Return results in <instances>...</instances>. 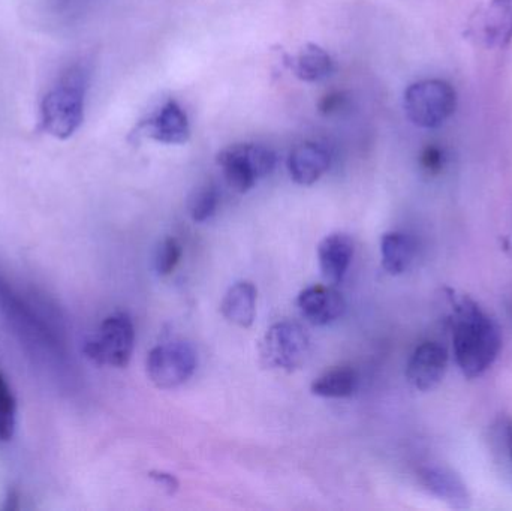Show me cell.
Returning a JSON list of instances; mask_svg holds the SVG:
<instances>
[{
	"mask_svg": "<svg viewBox=\"0 0 512 511\" xmlns=\"http://www.w3.org/2000/svg\"><path fill=\"white\" fill-rule=\"evenodd\" d=\"M89 72L84 66H72L63 72L41 102L39 123L42 131L57 140H68L84 122Z\"/></svg>",
	"mask_w": 512,
	"mask_h": 511,
	"instance_id": "obj_2",
	"label": "cell"
},
{
	"mask_svg": "<svg viewBox=\"0 0 512 511\" xmlns=\"http://www.w3.org/2000/svg\"><path fill=\"white\" fill-rule=\"evenodd\" d=\"M421 167L429 174L441 173L445 164L444 150L438 146H427L421 153Z\"/></svg>",
	"mask_w": 512,
	"mask_h": 511,
	"instance_id": "obj_23",
	"label": "cell"
},
{
	"mask_svg": "<svg viewBox=\"0 0 512 511\" xmlns=\"http://www.w3.org/2000/svg\"><path fill=\"white\" fill-rule=\"evenodd\" d=\"M292 74L304 83H318L330 77L334 60L327 50L316 44H307L288 62Z\"/></svg>",
	"mask_w": 512,
	"mask_h": 511,
	"instance_id": "obj_17",
	"label": "cell"
},
{
	"mask_svg": "<svg viewBox=\"0 0 512 511\" xmlns=\"http://www.w3.org/2000/svg\"><path fill=\"white\" fill-rule=\"evenodd\" d=\"M197 366V351L186 341L158 345L150 351L146 362L149 380L161 390L176 389L188 383Z\"/></svg>",
	"mask_w": 512,
	"mask_h": 511,
	"instance_id": "obj_8",
	"label": "cell"
},
{
	"mask_svg": "<svg viewBox=\"0 0 512 511\" xmlns=\"http://www.w3.org/2000/svg\"><path fill=\"white\" fill-rule=\"evenodd\" d=\"M358 384L360 377L354 369L336 368L316 378L310 386V392L318 398L345 399L355 395Z\"/></svg>",
	"mask_w": 512,
	"mask_h": 511,
	"instance_id": "obj_19",
	"label": "cell"
},
{
	"mask_svg": "<svg viewBox=\"0 0 512 511\" xmlns=\"http://www.w3.org/2000/svg\"><path fill=\"white\" fill-rule=\"evenodd\" d=\"M135 348V327L125 312H114L87 339L84 354L99 366L126 368Z\"/></svg>",
	"mask_w": 512,
	"mask_h": 511,
	"instance_id": "obj_6",
	"label": "cell"
},
{
	"mask_svg": "<svg viewBox=\"0 0 512 511\" xmlns=\"http://www.w3.org/2000/svg\"><path fill=\"white\" fill-rule=\"evenodd\" d=\"M309 353V335L294 321L273 324L259 345V356L265 368L276 371H297L306 363Z\"/></svg>",
	"mask_w": 512,
	"mask_h": 511,
	"instance_id": "obj_7",
	"label": "cell"
},
{
	"mask_svg": "<svg viewBox=\"0 0 512 511\" xmlns=\"http://www.w3.org/2000/svg\"><path fill=\"white\" fill-rule=\"evenodd\" d=\"M183 246L176 237L162 240L155 254V270L158 275L168 276L176 270L182 260Z\"/></svg>",
	"mask_w": 512,
	"mask_h": 511,
	"instance_id": "obj_22",
	"label": "cell"
},
{
	"mask_svg": "<svg viewBox=\"0 0 512 511\" xmlns=\"http://www.w3.org/2000/svg\"><path fill=\"white\" fill-rule=\"evenodd\" d=\"M471 33L487 48H505L512 41V0H490L472 21Z\"/></svg>",
	"mask_w": 512,
	"mask_h": 511,
	"instance_id": "obj_9",
	"label": "cell"
},
{
	"mask_svg": "<svg viewBox=\"0 0 512 511\" xmlns=\"http://www.w3.org/2000/svg\"><path fill=\"white\" fill-rule=\"evenodd\" d=\"M149 477L155 480V483L161 485L162 489H164L168 495H174L179 491V480H177L176 476H173V474L165 473V471H152V473H149Z\"/></svg>",
	"mask_w": 512,
	"mask_h": 511,
	"instance_id": "obj_24",
	"label": "cell"
},
{
	"mask_svg": "<svg viewBox=\"0 0 512 511\" xmlns=\"http://www.w3.org/2000/svg\"><path fill=\"white\" fill-rule=\"evenodd\" d=\"M0 315L30 350L62 362L65 357L62 342L54 335L48 324L38 317L32 306L27 305L12 290V287H9L8 282L3 281L2 276H0Z\"/></svg>",
	"mask_w": 512,
	"mask_h": 511,
	"instance_id": "obj_3",
	"label": "cell"
},
{
	"mask_svg": "<svg viewBox=\"0 0 512 511\" xmlns=\"http://www.w3.org/2000/svg\"><path fill=\"white\" fill-rule=\"evenodd\" d=\"M382 267L391 276L403 275L415 257V243L400 231L385 233L381 239Z\"/></svg>",
	"mask_w": 512,
	"mask_h": 511,
	"instance_id": "obj_18",
	"label": "cell"
},
{
	"mask_svg": "<svg viewBox=\"0 0 512 511\" xmlns=\"http://www.w3.org/2000/svg\"><path fill=\"white\" fill-rule=\"evenodd\" d=\"M297 308L304 320L313 326L324 327L343 317L346 303L342 294L330 284L312 285L298 294Z\"/></svg>",
	"mask_w": 512,
	"mask_h": 511,
	"instance_id": "obj_12",
	"label": "cell"
},
{
	"mask_svg": "<svg viewBox=\"0 0 512 511\" xmlns=\"http://www.w3.org/2000/svg\"><path fill=\"white\" fill-rule=\"evenodd\" d=\"M421 482L430 494L447 503L451 509L463 510L471 506V494L463 480L447 468H424Z\"/></svg>",
	"mask_w": 512,
	"mask_h": 511,
	"instance_id": "obj_15",
	"label": "cell"
},
{
	"mask_svg": "<svg viewBox=\"0 0 512 511\" xmlns=\"http://www.w3.org/2000/svg\"><path fill=\"white\" fill-rule=\"evenodd\" d=\"M354 240L345 233L328 234L318 245L319 270L330 285L345 279L354 258Z\"/></svg>",
	"mask_w": 512,
	"mask_h": 511,
	"instance_id": "obj_14",
	"label": "cell"
},
{
	"mask_svg": "<svg viewBox=\"0 0 512 511\" xmlns=\"http://www.w3.org/2000/svg\"><path fill=\"white\" fill-rule=\"evenodd\" d=\"M258 290L251 281L236 282L221 303L222 315L234 326L249 329L255 323Z\"/></svg>",
	"mask_w": 512,
	"mask_h": 511,
	"instance_id": "obj_16",
	"label": "cell"
},
{
	"mask_svg": "<svg viewBox=\"0 0 512 511\" xmlns=\"http://www.w3.org/2000/svg\"><path fill=\"white\" fill-rule=\"evenodd\" d=\"M228 186L246 194L276 168V153L262 144L240 143L225 147L216 158Z\"/></svg>",
	"mask_w": 512,
	"mask_h": 511,
	"instance_id": "obj_5",
	"label": "cell"
},
{
	"mask_svg": "<svg viewBox=\"0 0 512 511\" xmlns=\"http://www.w3.org/2000/svg\"><path fill=\"white\" fill-rule=\"evenodd\" d=\"M331 161L333 158L327 147L306 141L291 150L286 167L292 182L300 186H312L328 173Z\"/></svg>",
	"mask_w": 512,
	"mask_h": 511,
	"instance_id": "obj_13",
	"label": "cell"
},
{
	"mask_svg": "<svg viewBox=\"0 0 512 511\" xmlns=\"http://www.w3.org/2000/svg\"><path fill=\"white\" fill-rule=\"evenodd\" d=\"M451 302L457 365L465 377H481L487 369L492 368L501 353V329L471 297L451 296Z\"/></svg>",
	"mask_w": 512,
	"mask_h": 511,
	"instance_id": "obj_1",
	"label": "cell"
},
{
	"mask_svg": "<svg viewBox=\"0 0 512 511\" xmlns=\"http://www.w3.org/2000/svg\"><path fill=\"white\" fill-rule=\"evenodd\" d=\"M17 420V402L8 381L0 374V441H9L14 435Z\"/></svg>",
	"mask_w": 512,
	"mask_h": 511,
	"instance_id": "obj_21",
	"label": "cell"
},
{
	"mask_svg": "<svg viewBox=\"0 0 512 511\" xmlns=\"http://www.w3.org/2000/svg\"><path fill=\"white\" fill-rule=\"evenodd\" d=\"M147 137L156 143L182 146L191 138L188 114L176 99H168L149 119L140 125Z\"/></svg>",
	"mask_w": 512,
	"mask_h": 511,
	"instance_id": "obj_11",
	"label": "cell"
},
{
	"mask_svg": "<svg viewBox=\"0 0 512 511\" xmlns=\"http://www.w3.org/2000/svg\"><path fill=\"white\" fill-rule=\"evenodd\" d=\"M505 444H507L508 455L512 462V420L504 425Z\"/></svg>",
	"mask_w": 512,
	"mask_h": 511,
	"instance_id": "obj_25",
	"label": "cell"
},
{
	"mask_svg": "<svg viewBox=\"0 0 512 511\" xmlns=\"http://www.w3.org/2000/svg\"><path fill=\"white\" fill-rule=\"evenodd\" d=\"M221 203V194H219L218 186L213 183H204L198 186L188 200V212L192 221L201 222L209 221Z\"/></svg>",
	"mask_w": 512,
	"mask_h": 511,
	"instance_id": "obj_20",
	"label": "cell"
},
{
	"mask_svg": "<svg viewBox=\"0 0 512 511\" xmlns=\"http://www.w3.org/2000/svg\"><path fill=\"white\" fill-rule=\"evenodd\" d=\"M447 368V350L438 342H424L412 353L406 366V378L420 392H430L444 380Z\"/></svg>",
	"mask_w": 512,
	"mask_h": 511,
	"instance_id": "obj_10",
	"label": "cell"
},
{
	"mask_svg": "<svg viewBox=\"0 0 512 511\" xmlns=\"http://www.w3.org/2000/svg\"><path fill=\"white\" fill-rule=\"evenodd\" d=\"M403 108L412 125L436 129L444 125L456 111L457 93L444 80L417 81L405 90Z\"/></svg>",
	"mask_w": 512,
	"mask_h": 511,
	"instance_id": "obj_4",
	"label": "cell"
}]
</instances>
